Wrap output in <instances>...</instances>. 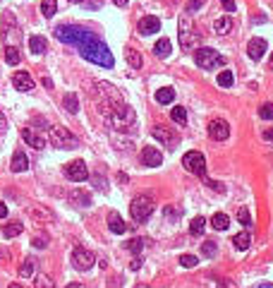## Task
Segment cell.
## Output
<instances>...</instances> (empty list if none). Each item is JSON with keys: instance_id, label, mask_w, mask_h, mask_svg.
<instances>
[{"instance_id": "1", "label": "cell", "mask_w": 273, "mask_h": 288, "mask_svg": "<svg viewBox=\"0 0 273 288\" xmlns=\"http://www.w3.org/2000/svg\"><path fill=\"white\" fill-rule=\"evenodd\" d=\"M79 53H82L84 60L96 63V65H101V68H113V65H115V58H113V53H110L108 46L101 41L98 36H96L94 41L79 46Z\"/></svg>"}, {"instance_id": "2", "label": "cell", "mask_w": 273, "mask_h": 288, "mask_svg": "<svg viewBox=\"0 0 273 288\" xmlns=\"http://www.w3.org/2000/svg\"><path fill=\"white\" fill-rule=\"evenodd\" d=\"M55 39L68 43V46H77V48H79L84 43L94 41L96 34L84 27H77V24H60V27H55Z\"/></svg>"}, {"instance_id": "3", "label": "cell", "mask_w": 273, "mask_h": 288, "mask_svg": "<svg viewBox=\"0 0 273 288\" xmlns=\"http://www.w3.org/2000/svg\"><path fill=\"white\" fill-rule=\"evenodd\" d=\"M48 144L58 147V149H74L79 142L69 130L60 127V125H53V127H48Z\"/></svg>"}, {"instance_id": "4", "label": "cell", "mask_w": 273, "mask_h": 288, "mask_svg": "<svg viewBox=\"0 0 273 288\" xmlns=\"http://www.w3.org/2000/svg\"><path fill=\"white\" fill-rule=\"evenodd\" d=\"M194 63H197L202 70H213V68L225 65V58H223L218 51H213V48H197Z\"/></svg>"}, {"instance_id": "5", "label": "cell", "mask_w": 273, "mask_h": 288, "mask_svg": "<svg viewBox=\"0 0 273 288\" xmlns=\"http://www.w3.org/2000/svg\"><path fill=\"white\" fill-rule=\"evenodd\" d=\"M2 41H5V46H17L22 41L17 19H14V14L10 10H5V14H2Z\"/></svg>"}, {"instance_id": "6", "label": "cell", "mask_w": 273, "mask_h": 288, "mask_svg": "<svg viewBox=\"0 0 273 288\" xmlns=\"http://www.w3.org/2000/svg\"><path fill=\"white\" fill-rule=\"evenodd\" d=\"M151 211H153V199L146 197V194L135 197L132 204H130V214H132V219L135 221H146L151 216Z\"/></svg>"}, {"instance_id": "7", "label": "cell", "mask_w": 273, "mask_h": 288, "mask_svg": "<svg viewBox=\"0 0 273 288\" xmlns=\"http://www.w3.org/2000/svg\"><path fill=\"white\" fill-rule=\"evenodd\" d=\"M182 166L194 176H206V159L202 151H187L182 156Z\"/></svg>"}, {"instance_id": "8", "label": "cell", "mask_w": 273, "mask_h": 288, "mask_svg": "<svg viewBox=\"0 0 273 288\" xmlns=\"http://www.w3.org/2000/svg\"><path fill=\"white\" fill-rule=\"evenodd\" d=\"M180 46L185 48V51H190V48H194L197 46V41H199V36L192 31V22L187 19V17H180Z\"/></svg>"}, {"instance_id": "9", "label": "cell", "mask_w": 273, "mask_h": 288, "mask_svg": "<svg viewBox=\"0 0 273 288\" xmlns=\"http://www.w3.org/2000/svg\"><path fill=\"white\" fill-rule=\"evenodd\" d=\"M94 252L91 250H84V247H77L74 252H72V264H74V269H79V272H89L91 267H94Z\"/></svg>"}, {"instance_id": "10", "label": "cell", "mask_w": 273, "mask_h": 288, "mask_svg": "<svg viewBox=\"0 0 273 288\" xmlns=\"http://www.w3.org/2000/svg\"><path fill=\"white\" fill-rule=\"evenodd\" d=\"M65 176L69 180H74V183H82V180L89 178V168L84 161H72V164L65 166Z\"/></svg>"}, {"instance_id": "11", "label": "cell", "mask_w": 273, "mask_h": 288, "mask_svg": "<svg viewBox=\"0 0 273 288\" xmlns=\"http://www.w3.org/2000/svg\"><path fill=\"white\" fill-rule=\"evenodd\" d=\"M151 135H153L156 139H161L165 147H170V149H175V144L180 142L178 135H175V132H170V130H168V127H163V125H156V127L151 130Z\"/></svg>"}, {"instance_id": "12", "label": "cell", "mask_w": 273, "mask_h": 288, "mask_svg": "<svg viewBox=\"0 0 273 288\" xmlns=\"http://www.w3.org/2000/svg\"><path fill=\"white\" fill-rule=\"evenodd\" d=\"M139 34H144V36H149V34H156V31H161V19L158 17H153V14H146V17H141L139 19Z\"/></svg>"}, {"instance_id": "13", "label": "cell", "mask_w": 273, "mask_h": 288, "mask_svg": "<svg viewBox=\"0 0 273 288\" xmlns=\"http://www.w3.org/2000/svg\"><path fill=\"white\" fill-rule=\"evenodd\" d=\"M208 135H211V139H216V142H223V139H228V135H230V125L225 123V120H213V123L208 125Z\"/></svg>"}, {"instance_id": "14", "label": "cell", "mask_w": 273, "mask_h": 288, "mask_svg": "<svg viewBox=\"0 0 273 288\" xmlns=\"http://www.w3.org/2000/svg\"><path fill=\"white\" fill-rule=\"evenodd\" d=\"M141 164L149 166V168H156V166L163 164V156H161V151L156 147H144L141 149Z\"/></svg>"}, {"instance_id": "15", "label": "cell", "mask_w": 273, "mask_h": 288, "mask_svg": "<svg viewBox=\"0 0 273 288\" xmlns=\"http://www.w3.org/2000/svg\"><path fill=\"white\" fill-rule=\"evenodd\" d=\"M266 51H269V43L264 41V39H259V36L247 43V53H249V58H252V60H261Z\"/></svg>"}, {"instance_id": "16", "label": "cell", "mask_w": 273, "mask_h": 288, "mask_svg": "<svg viewBox=\"0 0 273 288\" xmlns=\"http://www.w3.org/2000/svg\"><path fill=\"white\" fill-rule=\"evenodd\" d=\"M12 84H14V89H19V92H31L34 89V80H31L29 72H14Z\"/></svg>"}, {"instance_id": "17", "label": "cell", "mask_w": 273, "mask_h": 288, "mask_svg": "<svg viewBox=\"0 0 273 288\" xmlns=\"http://www.w3.org/2000/svg\"><path fill=\"white\" fill-rule=\"evenodd\" d=\"M22 139L27 142L29 147H34V149H43V147H46V139L39 137L31 127H24V130H22Z\"/></svg>"}, {"instance_id": "18", "label": "cell", "mask_w": 273, "mask_h": 288, "mask_svg": "<svg viewBox=\"0 0 273 288\" xmlns=\"http://www.w3.org/2000/svg\"><path fill=\"white\" fill-rule=\"evenodd\" d=\"M108 228L113 231L115 235H123L125 231H127V223L123 221V216L118 214V211H110V216H108Z\"/></svg>"}, {"instance_id": "19", "label": "cell", "mask_w": 273, "mask_h": 288, "mask_svg": "<svg viewBox=\"0 0 273 288\" xmlns=\"http://www.w3.org/2000/svg\"><path fill=\"white\" fill-rule=\"evenodd\" d=\"M10 168H12L14 173H22V171H27L29 168V159L24 151H17L12 156V164H10Z\"/></svg>"}, {"instance_id": "20", "label": "cell", "mask_w": 273, "mask_h": 288, "mask_svg": "<svg viewBox=\"0 0 273 288\" xmlns=\"http://www.w3.org/2000/svg\"><path fill=\"white\" fill-rule=\"evenodd\" d=\"M153 53H156V58H170V53H173V46H170V41H168V39H158V41H156V46H153Z\"/></svg>"}, {"instance_id": "21", "label": "cell", "mask_w": 273, "mask_h": 288, "mask_svg": "<svg viewBox=\"0 0 273 288\" xmlns=\"http://www.w3.org/2000/svg\"><path fill=\"white\" fill-rule=\"evenodd\" d=\"M125 58H127V63H130L132 70H141V65H144V58H141V53H139L136 48H127Z\"/></svg>"}, {"instance_id": "22", "label": "cell", "mask_w": 273, "mask_h": 288, "mask_svg": "<svg viewBox=\"0 0 273 288\" xmlns=\"http://www.w3.org/2000/svg\"><path fill=\"white\" fill-rule=\"evenodd\" d=\"M213 29H216V34H230V29H232V17H228V14L218 17V19L213 22Z\"/></svg>"}, {"instance_id": "23", "label": "cell", "mask_w": 273, "mask_h": 288, "mask_svg": "<svg viewBox=\"0 0 273 288\" xmlns=\"http://www.w3.org/2000/svg\"><path fill=\"white\" fill-rule=\"evenodd\" d=\"M29 48H31V53H34V55H41L43 51H46V39L39 36V34L29 36Z\"/></svg>"}, {"instance_id": "24", "label": "cell", "mask_w": 273, "mask_h": 288, "mask_svg": "<svg viewBox=\"0 0 273 288\" xmlns=\"http://www.w3.org/2000/svg\"><path fill=\"white\" fill-rule=\"evenodd\" d=\"M22 231H24V223H22V221H10V223H5L2 235H5V238H14V235H19Z\"/></svg>"}, {"instance_id": "25", "label": "cell", "mask_w": 273, "mask_h": 288, "mask_svg": "<svg viewBox=\"0 0 273 288\" xmlns=\"http://www.w3.org/2000/svg\"><path fill=\"white\" fill-rule=\"evenodd\" d=\"M156 101H158V103H173V101H175V89H170V87H163V89H158V92H156Z\"/></svg>"}, {"instance_id": "26", "label": "cell", "mask_w": 273, "mask_h": 288, "mask_svg": "<svg viewBox=\"0 0 273 288\" xmlns=\"http://www.w3.org/2000/svg\"><path fill=\"white\" fill-rule=\"evenodd\" d=\"M69 199H72V204H77V206H89V204H91V197H89L86 192H82V190L69 192Z\"/></svg>"}, {"instance_id": "27", "label": "cell", "mask_w": 273, "mask_h": 288, "mask_svg": "<svg viewBox=\"0 0 273 288\" xmlns=\"http://www.w3.org/2000/svg\"><path fill=\"white\" fill-rule=\"evenodd\" d=\"M211 226L216 228V231H228V226H230V219H228V214H213V219H211Z\"/></svg>"}, {"instance_id": "28", "label": "cell", "mask_w": 273, "mask_h": 288, "mask_svg": "<svg viewBox=\"0 0 273 288\" xmlns=\"http://www.w3.org/2000/svg\"><path fill=\"white\" fill-rule=\"evenodd\" d=\"M63 106L68 108V113H72V115H74V113L79 110V98H77V94H72V92H69V94H65V98H63Z\"/></svg>"}, {"instance_id": "29", "label": "cell", "mask_w": 273, "mask_h": 288, "mask_svg": "<svg viewBox=\"0 0 273 288\" xmlns=\"http://www.w3.org/2000/svg\"><path fill=\"white\" fill-rule=\"evenodd\" d=\"M19 60H22L19 48H17V46H7V51H5V63H7V65H19Z\"/></svg>"}, {"instance_id": "30", "label": "cell", "mask_w": 273, "mask_h": 288, "mask_svg": "<svg viewBox=\"0 0 273 288\" xmlns=\"http://www.w3.org/2000/svg\"><path fill=\"white\" fill-rule=\"evenodd\" d=\"M206 231V219L204 216H197V219L190 223V233L192 235H202Z\"/></svg>"}, {"instance_id": "31", "label": "cell", "mask_w": 273, "mask_h": 288, "mask_svg": "<svg viewBox=\"0 0 273 288\" xmlns=\"http://www.w3.org/2000/svg\"><path fill=\"white\" fill-rule=\"evenodd\" d=\"M232 243H235V247H237V250H247V247H249V243H252V238H249V233H245V231H242V233H237L235 238H232Z\"/></svg>"}, {"instance_id": "32", "label": "cell", "mask_w": 273, "mask_h": 288, "mask_svg": "<svg viewBox=\"0 0 273 288\" xmlns=\"http://www.w3.org/2000/svg\"><path fill=\"white\" fill-rule=\"evenodd\" d=\"M170 118L180 125H187V108H182V106H175L173 113H170Z\"/></svg>"}, {"instance_id": "33", "label": "cell", "mask_w": 273, "mask_h": 288, "mask_svg": "<svg viewBox=\"0 0 273 288\" xmlns=\"http://www.w3.org/2000/svg\"><path fill=\"white\" fill-rule=\"evenodd\" d=\"M232 82H235V77H232L230 70H223V72L218 75V87H223V89L232 87Z\"/></svg>"}, {"instance_id": "34", "label": "cell", "mask_w": 273, "mask_h": 288, "mask_svg": "<svg viewBox=\"0 0 273 288\" xmlns=\"http://www.w3.org/2000/svg\"><path fill=\"white\" fill-rule=\"evenodd\" d=\"M216 252H218L216 240H206L204 245H202V255H204V257H216Z\"/></svg>"}, {"instance_id": "35", "label": "cell", "mask_w": 273, "mask_h": 288, "mask_svg": "<svg viewBox=\"0 0 273 288\" xmlns=\"http://www.w3.org/2000/svg\"><path fill=\"white\" fill-rule=\"evenodd\" d=\"M55 10H58V2H55V0H43V2H41L43 17H53Z\"/></svg>"}, {"instance_id": "36", "label": "cell", "mask_w": 273, "mask_h": 288, "mask_svg": "<svg viewBox=\"0 0 273 288\" xmlns=\"http://www.w3.org/2000/svg\"><path fill=\"white\" fill-rule=\"evenodd\" d=\"M19 276L22 279H29V276H34V260H27L22 267H19Z\"/></svg>"}, {"instance_id": "37", "label": "cell", "mask_w": 273, "mask_h": 288, "mask_svg": "<svg viewBox=\"0 0 273 288\" xmlns=\"http://www.w3.org/2000/svg\"><path fill=\"white\" fill-rule=\"evenodd\" d=\"M237 221H240L242 226H247V228L252 226V216H249V211H247L245 206H242V209H237Z\"/></svg>"}, {"instance_id": "38", "label": "cell", "mask_w": 273, "mask_h": 288, "mask_svg": "<svg viewBox=\"0 0 273 288\" xmlns=\"http://www.w3.org/2000/svg\"><path fill=\"white\" fill-rule=\"evenodd\" d=\"M127 250H130V252H135V255H139V252L144 250V240H141V238H135V240H130V243H127Z\"/></svg>"}, {"instance_id": "39", "label": "cell", "mask_w": 273, "mask_h": 288, "mask_svg": "<svg viewBox=\"0 0 273 288\" xmlns=\"http://www.w3.org/2000/svg\"><path fill=\"white\" fill-rule=\"evenodd\" d=\"M259 115L264 120H273V103H264L259 108Z\"/></svg>"}, {"instance_id": "40", "label": "cell", "mask_w": 273, "mask_h": 288, "mask_svg": "<svg viewBox=\"0 0 273 288\" xmlns=\"http://www.w3.org/2000/svg\"><path fill=\"white\" fill-rule=\"evenodd\" d=\"M197 257H194V255H182V257H180V264H182V267H187V269H192V267H197Z\"/></svg>"}, {"instance_id": "41", "label": "cell", "mask_w": 273, "mask_h": 288, "mask_svg": "<svg viewBox=\"0 0 273 288\" xmlns=\"http://www.w3.org/2000/svg\"><path fill=\"white\" fill-rule=\"evenodd\" d=\"M206 180V185L211 188V190H216V192H225V185L223 183H216V180H208V178H204Z\"/></svg>"}, {"instance_id": "42", "label": "cell", "mask_w": 273, "mask_h": 288, "mask_svg": "<svg viewBox=\"0 0 273 288\" xmlns=\"http://www.w3.org/2000/svg\"><path fill=\"white\" fill-rule=\"evenodd\" d=\"M36 288H53V281H51L48 276H39V281H36Z\"/></svg>"}, {"instance_id": "43", "label": "cell", "mask_w": 273, "mask_h": 288, "mask_svg": "<svg viewBox=\"0 0 273 288\" xmlns=\"http://www.w3.org/2000/svg\"><path fill=\"white\" fill-rule=\"evenodd\" d=\"M204 2H206V0H190V2H187V12H194V10H199Z\"/></svg>"}, {"instance_id": "44", "label": "cell", "mask_w": 273, "mask_h": 288, "mask_svg": "<svg viewBox=\"0 0 273 288\" xmlns=\"http://www.w3.org/2000/svg\"><path fill=\"white\" fill-rule=\"evenodd\" d=\"M220 5L225 7V12H235V7H237L235 0H220Z\"/></svg>"}, {"instance_id": "45", "label": "cell", "mask_w": 273, "mask_h": 288, "mask_svg": "<svg viewBox=\"0 0 273 288\" xmlns=\"http://www.w3.org/2000/svg\"><path fill=\"white\" fill-rule=\"evenodd\" d=\"M48 245V240H43V238H34V247H39V250H41V247H46Z\"/></svg>"}, {"instance_id": "46", "label": "cell", "mask_w": 273, "mask_h": 288, "mask_svg": "<svg viewBox=\"0 0 273 288\" xmlns=\"http://www.w3.org/2000/svg\"><path fill=\"white\" fill-rule=\"evenodd\" d=\"M7 127V120H5V115H2V110H0V132Z\"/></svg>"}, {"instance_id": "47", "label": "cell", "mask_w": 273, "mask_h": 288, "mask_svg": "<svg viewBox=\"0 0 273 288\" xmlns=\"http://www.w3.org/2000/svg\"><path fill=\"white\" fill-rule=\"evenodd\" d=\"M5 216H7V206L0 202V219H5Z\"/></svg>"}, {"instance_id": "48", "label": "cell", "mask_w": 273, "mask_h": 288, "mask_svg": "<svg viewBox=\"0 0 273 288\" xmlns=\"http://www.w3.org/2000/svg\"><path fill=\"white\" fill-rule=\"evenodd\" d=\"M139 267H141V260H139V257H135V262H132V269H139Z\"/></svg>"}, {"instance_id": "49", "label": "cell", "mask_w": 273, "mask_h": 288, "mask_svg": "<svg viewBox=\"0 0 273 288\" xmlns=\"http://www.w3.org/2000/svg\"><path fill=\"white\" fill-rule=\"evenodd\" d=\"M113 2H115V5H118V7H125V5H127V2H130V0H113Z\"/></svg>"}, {"instance_id": "50", "label": "cell", "mask_w": 273, "mask_h": 288, "mask_svg": "<svg viewBox=\"0 0 273 288\" xmlns=\"http://www.w3.org/2000/svg\"><path fill=\"white\" fill-rule=\"evenodd\" d=\"M218 288H235V284H230V281H225V284H220Z\"/></svg>"}, {"instance_id": "51", "label": "cell", "mask_w": 273, "mask_h": 288, "mask_svg": "<svg viewBox=\"0 0 273 288\" xmlns=\"http://www.w3.org/2000/svg\"><path fill=\"white\" fill-rule=\"evenodd\" d=\"M65 288H84L82 284H69V286H65Z\"/></svg>"}, {"instance_id": "52", "label": "cell", "mask_w": 273, "mask_h": 288, "mask_svg": "<svg viewBox=\"0 0 273 288\" xmlns=\"http://www.w3.org/2000/svg\"><path fill=\"white\" fill-rule=\"evenodd\" d=\"M264 137H266V139H273V132H271V130H269V132H264Z\"/></svg>"}, {"instance_id": "53", "label": "cell", "mask_w": 273, "mask_h": 288, "mask_svg": "<svg viewBox=\"0 0 273 288\" xmlns=\"http://www.w3.org/2000/svg\"><path fill=\"white\" fill-rule=\"evenodd\" d=\"M259 288H273V286H271V284H261Z\"/></svg>"}, {"instance_id": "54", "label": "cell", "mask_w": 273, "mask_h": 288, "mask_svg": "<svg viewBox=\"0 0 273 288\" xmlns=\"http://www.w3.org/2000/svg\"><path fill=\"white\" fill-rule=\"evenodd\" d=\"M135 288H149V286H146V284H139V286H135Z\"/></svg>"}, {"instance_id": "55", "label": "cell", "mask_w": 273, "mask_h": 288, "mask_svg": "<svg viewBox=\"0 0 273 288\" xmlns=\"http://www.w3.org/2000/svg\"><path fill=\"white\" fill-rule=\"evenodd\" d=\"M10 288H22V286H19V284H12V286H10Z\"/></svg>"}, {"instance_id": "56", "label": "cell", "mask_w": 273, "mask_h": 288, "mask_svg": "<svg viewBox=\"0 0 273 288\" xmlns=\"http://www.w3.org/2000/svg\"><path fill=\"white\" fill-rule=\"evenodd\" d=\"M69 2H79V0H69Z\"/></svg>"}, {"instance_id": "57", "label": "cell", "mask_w": 273, "mask_h": 288, "mask_svg": "<svg viewBox=\"0 0 273 288\" xmlns=\"http://www.w3.org/2000/svg\"><path fill=\"white\" fill-rule=\"evenodd\" d=\"M271 68H273V55H271Z\"/></svg>"}]
</instances>
